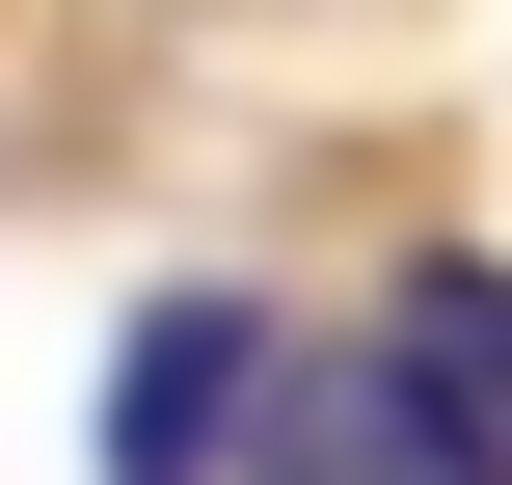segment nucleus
I'll return each mask as SVG.
<instances>
[{"instance_id": "nucleus-2", "label": "nucleus", "mask_w": 512, "mask_h": 485, "mask_svg": "<svg viewBox=\"0 0 512 485\" xmlns=\"http://www.w3.org/2000/svg\"><path fill=\"white\" fill-rule=\"evenodd\" d=\"M243 485H512V459L405 378V351H297V378H270V432H243Z\"/></svg>"}, {"instance_id": "nucleus-1", "label": "nucleus", "mask_w": 512, "mask_h": 485, "mask_svg": "<svg viewBox=\"0 0 512 485\" xmlns=\"http://www.w3.org/2000/svg\"><path fill=\"white\" fill-rule=\"evenodd\" d=\"M270 378H297V324L270 297H135V351H108V485H243V432H270Z\"/></svg>"}, {"instance_id": "nucleus-3", "label": "nucleus", "mask_w": 512, "mask_h": 485, "mask_svg": "<svg viewBox=\"0 0 512 485\" xmlns=\"http://www.w3.org/2000/svg\"><path fill=\"white\" fill-rule=\"evenodd\" d=\"M378 351H405V378H432V405L512 459V270H486V243H432V270L378 297Z\"/></svg>"}]
</instances>
